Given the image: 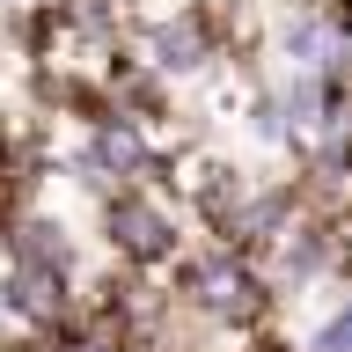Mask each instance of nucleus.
Segmentation results:
<instances>
[{"label":"nucleus","instance_id":"obj_1","mask_svg":"<svg viewBox=\"0 0 352 352\" xmlns=\"http://www.w3.org/2000/svg\"><path fill=\"white\" fill-rule=\"evenodd\" d=\"M110 242H118L125 257H140V264H162L176 250V220L162 213L154 198L125 191V198H110Z\"/></svg>","mask_w":352,"mask_h":352},{"label":"nucleus","instance_id":"obj_2","mask_svg":"<svg viewBox=\"0 0 352 352\" xmlns=\"http://www.w3.org/2000/svg\"><path fill=\"white\" fill-rule=\"evenodd\" d=\"M154 154H147V140L125 125V118H103L96 125V140H88V176H140Z\"/></svg>","mask_w":352,"mask_h":352},{"label":"nucleus","instance_id":"obj_3","mask_svg":"<svg viewBox=\"0 0 352 352\" xmlns=\"http://www.w3.org/2000/svg\"><path fill=\"white\" fill-rule=\"evenodd\" d=\"M147 59L162 66V74H191V66H206L213 52H206V22L198 15H176V22H162L147 37Z\"/></svg>","mask_w":352,"mask_h":352},{"label":"nucleus","instance_id":"obj_4","mask_svg":"<svg viewBox=\"0 0 352 352\" xmlns=\"http://www.w3.org/2000/svg\"><path fill=\"white\" fill-rule=\"evenodd\" d=\"M198 301L213 308V316H250L257 308V279L242 264H213V272H198Z\"/></svg>","mask_w":352,"mask_h":352},{"label":"nucleus","instance_id":"obj_5","mask_svg":"<svg viewBox=\"0 0 352 352\" xmlns=\"http://www.w3.org/2000/svg\"><path fill=\"white\" fill-rule=\"evenodd\" d=\"M316 352H345V308H330V323L316 330Z\"/></svg>","mask_w":352,"mask_h":352}]
</instances>
